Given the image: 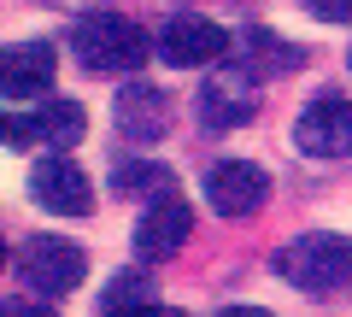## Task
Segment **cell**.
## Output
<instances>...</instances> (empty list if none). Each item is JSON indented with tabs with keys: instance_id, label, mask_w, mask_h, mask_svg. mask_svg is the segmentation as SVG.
I'll return each instance as SVG.
<instances>
[{
	"instance_id": "obj_1",
	"label": "cell",
	"mask_w": 352,
	"mask_h": 317,
	"mask_svg": "<svg viewBox=\"0 0 352 317\" xmlns=\"http://www.w3.org/2000/svg\"><path fill=\"white\" fill-rule=\"evenodd\" d=\"M71 53H76L82 71L112 76V71H141L147 53H153V41H147V30L129 24L124 12H82L71 24Z\"/></svg>"
},
{
	"instance_id": "obj_2",
	"label": "cell",
	"mask_w": 352,
	"mask_h": 317,
	"mask_svg": "<svg viewBox=\"0 0 352 317\" xmlns=\"http://www.w3.org/2000/svg\"><path fill=\"white\" fill-rule=\"evenodd\" d=\"M270 265H276L282 282H294L305 294H335V288L352 282V235H329V229L294 235Z\"/></svg>"
},
{
	"instance_id": "obj_3",
	"label": "cell",
	"mask_w": 352,
	"mask_h": 317,
	"mask_svg": "<svg viewBox=\"0 0 352 317\" xmlns=\"http://www.w3.org/2000/svg\"><path fill=\"white\" fill-rule=\"evenodd\" d=\"M18 270H24V282L41 300H59V294H71L76 282L88 276V259H82V247H71L65 235H30V241L18 247Z\"/></svg>"
},
{
	"instance_id": "obj_4",
	"label": "cell",
	"mask_w": 352,
	"mask_h": 317,
	"mask_svg": "<svg viewBox=\"0 0 352 317\" xmlns=\"http://www.w3.org/2000/svg\"><path fill=\"white\" fill-rule=\"evenodd\" d=\"M294 147L311 153V159H340V153H352V100L317 94V100L294 118Z\"/></svg>"
},
{
	"instance_id": "obj_5",
	"label": "cell",
	"mask_w": 352,
	"mask_h": 317,
	"mask_svg": "<svg viewBox=\"0 0 352 317\" xmlns=\"http://www.w3.org/2000/svg\"><path fill=\"white\" fill-rule=\"evenodd\" d=\"M223 53H229L223 24H212V18H200V12H182V18H170V24L159 30V59H164V65H176V71H200V65H217Z\"/></svg>"
},
{
	"instance_id": "obj_6",
	"label": "cell",
	"mask_w": 352,
	"mask_h": 317,
	"mask_svg": "<svg viewBox=\"0 0 352 317\" xmlns=\"http://www.w3.org/2000/svg\"><path fill=\"white\" fill-rule=\"evenodd\" d=\"M30 200L41 206V212L53 217H88V206H94V188H88V177L71 165V153H53V159H41L36 171H30Z\"/></svg>"
},
{
	"instance_id": "obj_7",
	"label": "cell",
	"mask_w": 352,
	"mask_h": 317,
	"mask_svg": "<svg viewBox=\"0 0 352 317\" xmlns=\"http://www.w3.org/2000/svg\"><path fill=\"white\" fill-rule=\"evenodd\" d=\"M264 194H270V177H264L258 165H247V159H217V165L206 171V200H212L217 217H247V212H258Z\"/></svg>"
},
{
	"instance_id": "obj_8",
	"label": "cell",
	"mask_w": 352,
	"mask_h": 317,
	"mask_svg": "<svg viewBox=\"0 0 352 317\" xmlns=\"http://www.w3.org/2000/svg\"><path fill=\"white\" fill-rule=\"evenodd\" d=\"M112 118H118V135L129 141V147H153V141H164V129H170V100H164V89H153V83H124L112 100Z\"/></svg>"
},
{
	"instance_id": "obj_9",
	"label": "cell",
	"mask_w": 352,
	"mask_h": 317,
	"mask_svg": "<svg viewBox=\"0 0 352 317\" xmlns=\"http://www.w3.org/2000/svg\"><path fill=\"white\" fill-rule=\"evenodd\" d=\"M188 229H194V212L176 200V194H159V200L147 206V217L135 223V259H141V265L170 259L176 247L188 241Z\"/></svg>"
},
{
	"instance_id": "obj_10",
	"label": "cell",
	"mask_w": 352,
	"mask_h": 317,
	"mask_svg": "<svg viewBox=\"0 0 352 317\" xmlns=\"http://www.w3.org/2000/svg\"><path fill=\"white\" fill-rule=\"evenodd\" d=\"M252 112H258V83H252V71H217L200 89L206 129H235V124H247Z\"/></svg>"
},
{
	"instance_id": "obj_11",
	"label": "cell",
	"mask_w": 352,
	"mask_h": 317,
	"mask_svg": "<svg viewBox=\"0 0 352 317\" xmlns=\"http://www.w3.org/2000/svg\"><path fill=\"white\" fill-rule=\"evenodd\" d=\"M53 76H59V53H53L47 41H18V47H6V59H0V89L12 94V100L47 94Z\"/></svg>"
},
{
	"instance_id": "obj_12",
	"label": "cell",
	"mask_w": 352,
	"mask_h": 317,
	"mask_svg": "<svg viewBox=\"0 0 352 317\" xmlns=\"http://www.w3.org/2000/svg\"><path fill=\"white\" fill-rule=\"evenodd\" d=\"M82 129H88V112L76 100H47L36 112V141H47V147H65L71 153L76 141H82Z\"/></svg>"
},
{
	"instance_id": "obj_13",
	"label": "cell",
	"mask_w": 352,
	"mask_h": 317,
	"mask_svg": "<svg viewBox=\"0 0 352 317\" xmlns=\"http://www.w3.org/2000/svg\"><path fill=\"white\" fill-rule=\"evenodd\" d=\"M112 188H118V194H147V200H159V194H170V171L135 159V165H118V171H112Z\"/></svg>"
},
{
	"instance_id": "obj_14",
	"label": "cell",
	"mask_w": 352,
	"mask_h": 317,
	"mask_svg": "<svg viewBox=\"0 0 352 317\" xmlns=\"http://www.w3.org/2000/svg\"><path fill=\"white\" fill-rule=\"evenodd\" d=\"M106 311H153L147 276H118L112 288H106Z\"/></svg>"
},
{
	"instance_id": "obj_15",
	"label": "cell",
	"mask_w": 352,
	"mask_h": 317,
	"mask_svg": "<svg viewBox=\"0 0 352 317\" xmlns=\"http://www.w3.org/2000/svg\"><path fill=\"white\" fill-rule=\"evenodd\" d=\"M300 6L323 24H352V0H300Z\"/></svg>"
},
{
	"instance_id": "obj_16",
	"label": "cell",
	"mask_w": 352,
	"mask_h": 317,
	"mask_svg": "<svg viewBox=\"0 0 352 317\" xmlns=\"http://www.w3.org/2000/svg\"><path fill=\"white\" fill-rule=\"evenodd\" d=\"M6 141L12 147H30L36 141V118H6Z\"/></svg>"
},
{
	"instance_id": "obj_17",
	"label": "cell",
	"mask_w": 352,
	"mask_h": 317,
	"mask_svg": "<svg viewBox=\"0 0 352 317\" xmlns=\"http://www.w3.org/2000/svg\"><path fill=\"white\" fill-rule=\"evenodd\" d=\"M346 65H352V53H346Z\"/></svg>"
}]
</instances>
